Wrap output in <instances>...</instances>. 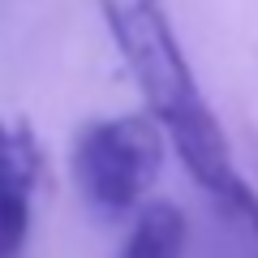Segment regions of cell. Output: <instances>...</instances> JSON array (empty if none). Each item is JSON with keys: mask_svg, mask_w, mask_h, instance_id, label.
<instances>
[{"mask_svg": "<svg viewBox=\"0 0 258 258\" xmlns=\"http://www.w3.org/2000/svg\"><path fill=\"white\" fill-rule=\"evenodd\" d=\"M30 237V194H0V258H18Z\"/></svg>", "mask_w": 258, "mask_h": 258, "instance_id": "5b68a950", "label": "cell"}, {"mask_svg": "<svg viewBox=\"0 0 258 258\" xmlns=\"http://www.w3.org/2000/svg\"><path fill=\"white\" fill-rule=\"evenodd\" d=\"M30 181H35V147L26 142V134L0 120V194H30Z\"/></svg>", "mask_w": 258, "mask_h": 258, "instance_id": "277c9868", "label": "cell"}, {"mask_svg": "<svg viewBox=\"0 0 258 258\" xmlns=\"http://www.w3.org/2000/svg\"><path fill=\"white\" fill-rule=\"evenodd\" d=\"M103 9H108V26L120 43V56L151 103V116L159 120L164 138L176 147L181 164L194 172L203 189H211L224 207L245 215V224L258 232V194L241 181L237 164H232V147L211 103L194 82V69L172 35L168 13L159 9V0H103Z\"/></svg>", "mask_w": 258, "mask_h": 258, "instance_id": "6da1fadb", "label": "cell"}, {"mask_svg": "<svg viewBox=\"0 0 258 258\" xmlns=\"http://www.w3.org/2000/svg\"><path fill=\"white\" fill-rule=\"evenodd\" d=\"M164 129L155 116H108L91 120L74 138V181L86 203L103 215H125L142 203L159 176Z\"/></svg>", "mask_w": 258, "mask_h": 258, "instance_id": "7a4b0ae2", "label": "cell"}, {"mask_svg": "<svg viewBox=\"0 0 258 258\" xmlns=\"http://www.w3.org/2000/svg\"><path fill=\"white\" fill-rule=\"evenodd\" d=\"M185 241H189L185 215L172 203L155 198V203H147L138 211L120 258H185Z\"/></svg>", "mask_w": 258, "mask_h": 258, "instance_id": "3957f363", "label": "cell"}]
</instances>
